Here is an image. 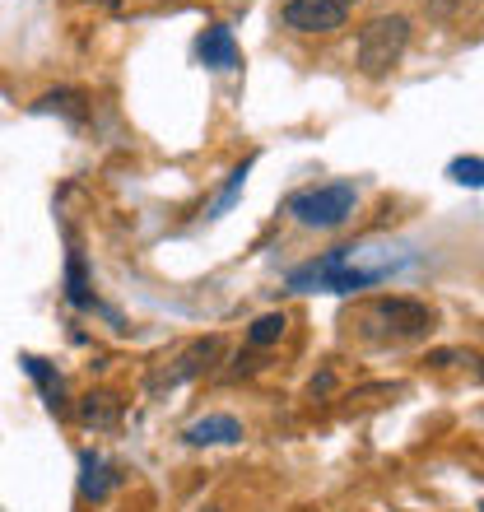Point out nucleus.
Instances as JSON below:
<instances>
[{"instance_id": "obj_1", "label": "nucleus", "mask_w": 484, "mask_h": 512, "mask_svg": "<svg viewBox=\"0 0 484 512\" xmlns=\"http://www.w3.org/2000/svg\"><path fill=\"white\" fill-rule=\"evenodd\" d=\"M438 322V312L419 298H373L368 308L359 312V331L373 345H410V340H424Z\"/></svg>"}, {"instance_id": "obj_17", "label": "nucleus", "mask_w": 484, "mask_h": 512, "mask_svg": "<svg viewBox=\"0 0 484 512\" xmlns=\"http://www.w3.org/2000/svg\"><path fill=\"white\" fill-rule=\"evenodd\" d=\"M331 5H340V10H354V5H359V0H331Z\"/></svg>"}, {"instance_id": "obj_19", "label": "nucleus", "mask_w": 484, "mask_h": 512, "mask_svg": "<svg viewBox=\"0 0 484 512\" xmlns=\"http://www.w3.org/2000/svg\"><path fill=\"white\" fill-rule=\"evenodd\" d=\"M201 512H219V508H201Z\"/></svg>"}, {"instance_id": "obj_3", "label": "nucleus", "mask_w": 484, "mask_h": 512, "mask_svg": "<svg viewBox=\"0 0 484 512\" xmlns=\"http://www.w3.org/2000/svg\"><path fill=\"white\" fill-rule=\"evenodd\" d=\"M405 47H410V19L405 14H373L354 38V66L368 80H382V75L401 66Z\"/></svg>"}, {"instance_id": "obj_16", "label": "nucleus", "mask_w": 484, "mask_h": 512, "mask_svg": "<svg viewBox=\"0 0 484 512\" xmlns=\"http://www.w3.org/2000/svg\"><path fill=\"white\" fill-rule=\"evenodd\" d=\"M457 359H461L457 350H433V354H429V364H433V368H447V364H457Z\"/></svg>"}, {"instance_id": "obj_6", "label": "nucleus", "mask_w": 484, "mask_h": 512, "mask_svg": "<svg viewBox=\"0 0 484 512\" xmlns=\"http://www.w3.org/2000/svg\"><path fill=\"white\" fill-rule=\"evenodd\" d=\"M350 19V10H340L331 0H284L280 5V24L289 33H303V38H331L340 33Z\"/></svg>"}, {"instance_id": "obj_2", "label": "nucleus", "mask_w": 484, "mask_h": 512, "mask_svg": "<svg viewBox=\"0 0 484 512\" xmlns=\"http://www.w3.org/2000/svg\"><path fill=\"white\" fill-rule=\"evenodd\" d=\"M387 275H391V266H354V247H336V252L298 266L294 275H289V289H294V294H308V289L354 294V289H373V284L387 280Z\"/></svg>"}, {"instance_id": "obj_14", "label": "nucleus", "mask_w": 484, "mask_h": 512, "mask_svg": "<svg viewBox=\"0 0 484 512\" xmlns=\"http://www.w3.org/2000/svg\"><path fill=\"white\" fill-rule=\"evenodd\" d=\"M452 182H461V187H484V159H452Z\"/></svg>"}, {"instance_id": "obj_4", "label": "nucleus", "mask_w": 484, "mask_h": 512, "mask_svg": "<svg viewBox=\"0 0 484 512\" xmlns=\"http://www.w3.org/2000/svg\"><path fill=\"white\" fill-rule=\"evenodd\" d=\"M289 215L303 224V229H340V224H350L354 210H359V191L350 187V182H322V187H303L289 196V205H284Z\"/></svg>"}, {"instance_id": "obj_15", "label": "nucleus", "mask_w": 484, "mask_h": 512, "mask_svg": "<svg viewBox=\"0 0 484 512\" xmlns=\"http://www.w3.org/2000/svg\"><path fill=\"white\" fill-rule=\"evenodd\" d=\"M326 391H336V373H331V368H326V373H317V378L308 382V396H312V401H317V396H326Z\"/></svg>"}, {"instance_id": "obj_13", "label": "nucleus", "mask_w": 484, "mask_h": 512, "mask_svg": "<svg viewBox=\"0 0 484 512\" xmlns=\"http://www.w3.org/2000/svg\"><path fill=\"white\" fill-rule=\"evenodd\" d=\"M284 312H261L252 326H247V345L252 350H270V345H280V336H284Z\"/></svg>"}, {"instance_id": "obj_9", "label": "nucleus", "mask_w": 484, "mask_h": 512, "mask_svg": "<svg viewBox=\"0 0 484 512\" xmlns=\"http://www.w3.org/2000/svg\"><path fill=\"white\" fill-rule=\"evenodd\" d=\"M117 485H121L117 466H112L108 457H98V452H84L80 457V494H84V503H108Z\"/></svg>"}, {"instance_id": "obj_18", "label": "nucleus", "mask_w": 484, "mask_h": 512, "mask_svg": "<svg viewBox=\"0 0 484 512\" xmlns=\"http://www.w3.org/2000/svg\"><path fill=\"white\" fill-rule=\"evenodd\" d=\"M475 364H480V378H484V359H475Z\"/></svg>"}, {"instance_id": "obj_10", "label": "nucleus", "mask_w": 484, "mask_h": 512, "mask_svg": "<svg viewBox=\"0 0 484 512\" xmlns=\"http://www.w3.org/2000/svg\"><path fill=\"white\" fill-rule=\"evenodd\" d=\"M196 52H201V61L210 70H233L238 66V42H233V33L224 24H210L196 38Z\"/></svg>"}, {"instance_id": "obj_11", "label": "nucleus", "mask_w": 484, "mask_h": 512, "mask_svg": "<svg viewBox=\"0 0 484 512\" xmlns=\"http://www.w3.org/2000/svg\"><path fill=\"white\" fill-rule=\"evenodd\" d=\"M24 368L38 378L42 396H47V410L52 415H70V401H66V382H61V373H52V368L42 364V359H33V354H24Z\"/></svg>"}, {"instance_id": "obj_7", "label": "nucleus", "mask_w": 484, "mask_h": 512, "mask_svg": "<svg viewBox=\"0 0 484 512\" xmlns=\"http://www.w3.org/2000/svg\"><path fill=\"white\" fill-rule=\"evenodd\" d=\"M121 396L117 391H84L80 401H75V419H80L84 429H94V433H112V429H121Z\"/></svg>"}, {"instance_id": "obj_5", "label": "nucleus", "mask_w": 484, "mask_h": 512, "mask_svg": "<svg viewBox=\"0 0 484 512\" xmlns=\"http://www.w3.org/2000/svg\"><path fill=\"white\" fill-rule=\"evenodd\" d=\"M219 350H224V340H219V336L191 340V345L177 354L173 364H163L159 373L149 378V396H163V391H173V387H182V382L210 373V368H215V359H219Z\"/></svg>"}, {"instance_id": "obj_8", "label": "nucleus", "mask_w": 484, "mask_h": 512, "mask_svg": "<svg viewBox=\"0 0 484 512\" xmlns=\"http://www.w3.org/2000/svg\"><path fill=\"white\" fill-rule=\"evenodd\" d=\"M247 433H242V424L233 415H201L196 424H187L182 429V443L187 447H233L242 443Z\"/></svg>"}, {"instance_id": "obj_20", "label": "nucleus", "mask_w": 484, "mask_h": 512, "mask_svg": "<svg viewBox=\"0 0 484 512\" xmlns=\"http://www.w3.org/2000/svg\"><path fill=\"white\" fill-rule=\"evenodd\" d=\"M480 512H484V503H480Z\"/></svg>"}, {"instance_id": "obj_12", "label": "nucleus", "mask_w": 484, "mask_h": 512, "mask_svg": "<svg viewBox=\"0 0 484 512\" xmlns=\"http://www.w3.org/2000/svg\"><path fill=\"white\" fill-rule=\"evenodd\" d=\"M38 112H61L70 126H80L84 117H89V103H84V94H75V89H56V94L38 98Z\"/></svg>"}]
</instances>
